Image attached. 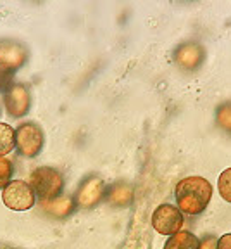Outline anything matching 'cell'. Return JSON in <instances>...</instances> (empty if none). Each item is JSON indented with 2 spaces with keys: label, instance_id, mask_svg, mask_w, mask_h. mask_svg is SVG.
<instances>
[{
  "label": "cell",
  "instance_id": "6da1fadb",
  "mask_svg": "<svg viewBox=\"0 0 231 249\" xmlns=\"http://www.w3.org/2000/svg\"><path fill=\"white\" fill-rule=\"evenodd\" d=\"M212 192L214 191H212L211 182L204 177L197 175L180 180L176 189H174L178 208L181 210V213L190 214V216L200 214L209 206Z\"/></svg>",
  "mask_w": 231,
  "mask_h": 249
},
{
  "label": "cell",
  "instance_id": "9a60e30c",
  "mask_svg": "<svg viewBox=\"0 0 231 249\" xmlns=\"http://www.w3.org/2000/svg\"><path fill=\"white\" fill-rule=\"evenodd\" d=\"M12 173H14L12 161L7 156H0V192L9 185V182L12 180Z\"/></svg>",
  "mask_w": 231,
  "mask_h": 249
},
{
  "label": "cell",
  "instance_id": "4fadbf2b",
  "mask_svg": "<svg viewBox=\"0 0 231 249\" xmlns=\"http://www.w3.org/2000/svg\"><path fill=\"white\" fill-rule=\"evenodd\" d=\"M16 149V128L9 123H0V156L11 154Z\"/></svg>",
  "mask_w": 231,
  "mask_h": 249
},
{
  "label": "cell",
  "instance_id": "ba28073f",
  "mask_svg": "<svg viewBox=\"0 0 231 249\" xmlns=\"http://www.w3.org/2000/svg\"><path fill=\"white\" fill-rule=\"evenodd\" d=\"M30 59V51L23 42L14 38L0 40V70L14 73L21 70Z\"/></svg>",
  "mask_w": 231,
  "mask_h": 249
},
{
  "label": "cell",
  "instance_id": "52a82bcc",
  "mask_svg": "<svg viewBox=\"0 0 231 249\" xmlns=\"http://www.w3.org/2000/svg\"><path fill=\"white\" fill-rule=\"evenodd\" d=\"M183 223H185V216L181 210L169 202L157 206L152 213V227L162 235H174L181 230Z\"/></svg>",
  "mask_w": 231,
  "mask_h": 249
},
{
  "label": "cell",
  "instance_id": "ac0fdd59",
  "mask_svg": "<svg viewBox=\"0 0 231 249\" xmlns=\"http://www.w3.org/2000/svg\"><path fill=\"white\" fill-rule=\"evenodd\" d=\"M217 249H231V233H224L217 239Z\"/></svg>",
  "mask_w": 231,
  "mask_h": 249
},
{
  "label": "cell",
  "instance_id": "7a4b0ae2",
  "mask_svg": "<svg viewBox=\"0 0 231 249\" xmlns=\"http://www.w3.org/2000/svg\"><path fill=\"white\" fill-rule=\"evenodd\" d=\"M30 183L40 201H50L59 197L64 191V175L57 168L38 166L31 171Z\"/></svg>",
  "mask_w": 231,
  "mask_h": 249
},
{
  "label": "cell",
  "instance_id": "5b68a950",
  "mask_svg": "<svg viewBox=\"0 0 231 249\" xmlns=\"http://www.w3.org/2000/svg\"><path fill=\"white\" fill-rule=\"evenodd\" d=\"M2 101L7 114L14 120L24 118L31 111V92L24 83H9L2 92Z\"/></svg>",
  "mask_w": 231,
  "mask_h": 249
},
{
  "label": "cell",
  "instance_id": "7c38bea8",
  "mask_svg": "<svg viewBox=\"0 0 231 249\" xmlns=\"http://www.w3.org/2000/svg\"><path fill=\"white\" fill-rule=\"evenodd\" d=\"M164 249H200V239L188 230H180L164 244Z\"/></svg>",
  "mask_w": 231,
  "mask_h": 249
},
{
  "label": "cell",
  "instance_id": "277c9868",
  "mask_svg": "<svg viewBox=\"0 0 231 249\" xmlns=\"http://www.w3.org/2000/svg\"><path fill=\"white\" fill-rule=\"evenodd\" d=\"M2 202L11 211H28L36 204L35 189L26 180H11L2 191Z\"/></svg>",
  "mask_w": 231,
  "mask_h": 249
},
{
  "label": "cell",
  "instance_id": "2e32d148",
  "mask_svg": "<svg viewBox=\"0 0 231 249\" xmlns=\"http://www.w3.org/2000/svg\"><path fill=\"white\" fill-rule=\"evenodd\" d=\"M217 189H219V194L223 196L224 201L231 202V168H226L219 175Z\"/></svg>",
  "mask_w": 231,
  "mask_h": 249
},
{
  "label": "cell",
  "instance_id": "8fae6325",
  "mask_svg": "<svg viewBox=\"0 0 231 249\" xmlns=\"http://www.w3.org/2000/svg\"><path fill=\"white\" fill-rule=\"evenodd\" d=\"M43 213H47L49 216L55 218V220H64V218L71 216L76 210V201L73 196H59L50 201H40Z\"/></svg>",
  "mask_w": 231,
  "mask_h": 249
},
{
  "label": "cell",
  "instance_id": "5bb4252c",
  "mask_svg": "<svg viewBox=\"0 0 231 249\" xmlns=\"http://www.w3.org/2000/svg\"><path fill=\"white\" fill-rule=\"evenodd\" d=\"M216 123L223 132L231 135V101H226L217 106L216 109Z\"/></svg>",
  "mask_w": 231,
  "mask_h": 249
},
{
  "label": "cell",
  "instance_id": "9c48e42d",
  "mask_svg": "<svg viewBox=\"0 0 231 249\" xmlns=\"http://www.w3.org/2000/svg\"><path fill=\"white\" fill-rule=\"evenodd\" d=\"M205 59L204 47L198 42H185L174 49L173 52V61L180 70L183 71H197L202 66V62Z\"/></svg>",
  "mask_w": 231,
  "mask_h": 249
},
{
  "label": "cell",
  "instance_id": "3957f363",
  "mask_svg": "<svg viewBox=\"0 0 231 249\" xmlns=\"http://www.w3.org/2000/svg\"><path fill=\"white\" fill-rule=\"evenodd\" d=\"M45 145L43 128L35 121H24L16 128V151L23 158H36Z\"/></svg>",
  "mask_w": 231,
  "mask_h": 249
},
{
  "label": "cell",
  "instance_id": "30bf717a",
  "mask_svg": "<svg viewBox=\"0 0 231 249\" xmlns=\"http://www.w3.org/2000/svg\"><path fill=\"white\" fill-rule=\"evenodd\" d=\"M133 197H135V189L130 182H114L105 189V199L111 208H116V210H124L133 202Z\"/></svg>",
  "mask_w": 231,
  "mask_h": 249
},
{
  "label": "cell",
  "instance_id": "e0dca14e",
  "mask_svg": "<svg viewBox=\"0 0 231 249\" xmlns=\"http://www.w3.org/2000/svg\"><path fill=\"white\" fill-rule=\"evenodd\" d=\"M200 249H217V239L205 235L204 239H200Z\"/></svg>",
  "mask_w": 231,
  "mask_h": 249
},
{
  "label": "cell",
  "instance_id": "8992f818",
  "mask_svg": "<svg viewBox=\"0 0 231 249\" xmlns=\"http://www.w3.org/2000/svg\"><path fill=\"white\" fill-rule=\"evenodd\" d=\"M105 182L99 175H88L78 185L74 201L80 210H93L105 199Z\"/></svg>",
  "mask_w": 231,
  "mask_h": 249
}]
</instances>
